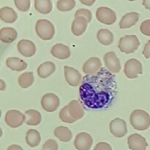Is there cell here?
Segmentation results:
<instances>
[{
	"mask_svg": "<svg viewBox=\"0 0 150 150\" xmlns=\"http://www.w3.org/2000/svg\"><path fill=\"white\" fill-rule=\"evenodd\" d=\"M110 132L115 137L122 138L127 133V125L125 121L122 119L117 118L110 122L109 124Z\"/></svg>",
	"mask_w": 150,
	"mask_h": 150,
	"instance_id": "cell-10",
	"label": "cell"
},
{
	"mask_svg": "<svg viewBox=\"0 0 150 150\" xmlns=\"http://www.w3.org/2000/svg\"><path fill=\"white\" fill-rule=\"evenodd\" d=\"M35 8L40 13L48 14L52 10V2L50 0H35Z\"/></svg>",
	"mask_w": 150,
	"mask_h": 150,
	"instance_id": "cell-28",
	"label": "cell"
},
{
	"mask_svg": "<svg viewBox=\"0 0 150 150\" xmlns=\"http://www.w3.org/2000/svg\"><path fill=\"white\" fill-rule=\"evenodd\" d=\"M25 116H26V123L28 125H38L40 123L41 120H42V116L40 113L37 110H27L25 112Z\"/></svg>",
	"mask_w": 150,
	"mask_h": 150,
	"instance_id": "cell-25",
	"label": "cell"
},
{
	"mask_svg": "<svg viewBox=\"0 0 150 150\" xmlns=\"http://www.w3.org/2000/svg\"><path fill=\"white\" fill-rule=\"evenodd\" d=\"M142 4L144 6L145 8L150 10V0H144L142 1Z\"/></svg>",
	"mask_w": 150,
	"mask_h": 150,
	"instance_id": "cell-40",
	"label": "cell"
},
{
	"mask_svg": "<svg viewBox=\"0 0 150 150\" xmlns=\"http://www.w3.org/2000/svg\"><path fill=\"white\" fill-rule=\"evenodd\" d=\"M97 19L103 24L112 25L117 20L116 13L111 9L105 7H101L97 10Z\"/></svg>",
	"mask_w": 150,
	"mask_h": 150,
	"instance_id": "cell-7",
	"label": "cell"
},
{
	"mask_svg": "<svg viewBox=\"0 0 150 150\" xmlns=\"http://www.w3.org/2000/svg\"><path fill=\"white\" fill-rule=\"evenodd\" d=\"M80 2L85 4V5L91 6L95 2V0H80Z\"/></svg>",
	"mask_w": 150,
	"mask_h": 150,
	"instance_id": "cell-38",
	"label": "cell"
},
{
	"mask_svg": "<svg viewBox=\"0 0 150 150\" xmlns=\"http://www.w3.org/2000/svg\"><path fill=\"white\" fill-rule=\"evenodd\" d=\"M54 136L62 142H68L73 138L71 130L64 126H59L54 130Z\"/></svg>",
	"mask_w": 150,
	"mask_h": 150,
	"instance_id": "cell-24",
	"label": "cell"
},
{
	"mask_svg": "<svg viewBox=\"0 0 150 150\" xmlns=\"http://www.w3.org/2000/svg\"><path fill=\"white\" fill-rule=\"evenodd\" d=\"M5 122L9 127L16 128L22 125L26 121V116L17 110H10L5 114Z\"/></svg>",
	"mask_w": 150,
	"mask_h": 150,
	"instance_id": "cell-6",
	"label": "cell"
},
{
	"mask_svg": "<svg viewBox=\"0 0 150 150\" xmlns=\"http://www.w3.org/2000/svg\"><path fill=\"white\" fill-rule=\"evenodd\" d=\"M140 42L137 37L134 35H125L122 37L119 41L118 48L122 52L125 54H132L139 48Z\"/></svg>",
	"mask_w": 150,
	"mask_h": 150,
	"instance_id": "cell-4",
	"label": "cell"
},
{
	"mask_svg": "<svg viewBox=\"0 0 150 150\" xmlns=\"http://www.w3.org/2000/svg\"><path fill=\"white\" fill-rule=\"evenodd\" d=\"M59 118L63 122L68 123V124H72V123L76 122V120H73V117L70 116L68 111V108H67V105H66L64 108H62L59 113Z\"/></svg>",
	"mask_w": 150,
	"mask_h": 150,
	"instance_id": "cell-31",
	"label": "cell"
},
{
	"mask_svg": "<svg viewBox=\"0 0 150 150\" xmlns=\"http://www.w3.org/2000/svg\"><path fill=\"white\" fill-rule=\"evenodd\" d=\"M103 60L105 67L111 73H117L121 70L120 61L114 51L106 53L104 56Z\"/></svg>",
	"mask_w": 150,
	"mask_h": 150,
	"instance_id": "cell-9",
	"label": "cell"
},
{
	"mask_svg": "<svg viewBox=\"0 0 150 150\" xmlns=\"http://www.w3.org/2000/svg\"><path fill=\"white\" fill-rule=\"evenodd\" d=\"M17 32L12 27H4L0 31V40L4 43H11L17 38Z\"/></svg>",
	"mask_w": 150,
	"mask_h": 150,
	"instance_id": "cell-20",
	"label": "cell"
},
{
	"mask_svg": "<svg viewBox=\"0 0 150 150\" xmlns=\"http://www.w3.org/2000/svg\"><path fill=\"white\" fill-rule=\"evenodd\" d=\"M102 67V62L98 57H91L83 64V72L86 76L94 75L100 71Z\"/></svg>",
	"mask_w": 150,
	"mask_h": 150,
	"instance_id": "cell-15",
	"label": "cell"
},
{
	"mask_svg": "<svg viewBox=\"0 0 150 150\" xmlns=\"http://www.w3.org/2000/svg\"><path fill=\"white\" fill-rule=\"evenodd\" d=\"M59 98L54 93H47L41 99V105L47 112H54L59 106Z\"/></svg>",
	"mask_w": 150,
	"mask_h": 150,
	"instance_id": "cell-8",
	"label": "cell"
},
{
	"mask_svg": "<svg viewBox=\"0 0 150 150\" xmlns=\"http://www.w3.org/2000/svg\"><path fill=\"white\" fill-rule=\"evenodd\" d=\"M0 83H1V90L3 91L6 88V85L2 79H1V80H0Z\"/></svg>",
	"mask_w": 150,
	"mask_h": 150,
	"instance_id": "cell-41",
	"label": "cell"
},
{
	"mask_svg": "<svg viewBox=\"0 0 150 150\" xmlns=\"http://www.w3.org/2000/svg\"><path fill=\"white\" fill-rule=\"evenodd\" d=\"M36 33L40 38L44 40L52 39L55 34V29L49 21L45 19H40L36 23Z\"/></svg>",
	"mask_w": 150,
	"mask_h": 150,
	"instance_id": "cell-3",
	"label": "cell"
},
{
	"mask_svg": "<svg viewBox=\"0 0 150 150\" xmlns=\"http://www.w3.org/2000/svg\"><path fill=\"white\" fill-rule=\"evenodd\" d=\"M34 81H35V79H34V74L32 72H26V73H22L18 78L19 85L23 89H26L32 86V83H34Z\"/></svg>",
	"mask_w": 150,
	"mask_h": 150,
	"instance_id": "cell-29",
	"label": "cell"
},
{
	"mask_svg": "<svg viewBox=\"0 0 150 150\" xmlns=\"http://www.w3.org/2000/svg\"><path fill=\"white\" fill-rule=\"evenodd\" d=\"M56 6L60 11H69L74 8L76 6V1L74 0H59L56 3Z\"/></svg>",
	"mask_w": 150,
	"mask_h": 150,
	"instance_id": "cell-30",
	"label": "cell"
},
{
	"mask_svg": "<svg viewBox=\"0 0 150 150\" xmlns=\"http://www.w3.org/2000/svg\"><path fill=\"white\" fill-rule=\"evenodd\" d=\"M130 123L134 129L144 131L149 127L150 116L146 111L141 109H136L130 115Z\"/></svg>",
	"mask_w": 150,
	"mask_h": 150,
	"instance_id": "cell-2",
	"label": "cell"
},
{
	"mask_svg": "<svg viewBox=\"0 0 150 150\" xmlns=\"http://www.w3.org/2000/svg\"><path fill=\"white\" fill-rule=\"evenodd\" d=\"M17 14L13 9L4 7L0 9V18L5 23H12L17 20Z\"/></svg>",
	"mask_w": 150,
	"mask_h": 150,
	"instance_id": "cell-23",
	"label": "cell"
},
{
	"mask_svg": "<svg viewBox=\"0 0 150 150\" xmlns=\"http://www.w3.org/2000/svg\"><path fill=\"white\" fill-rule=\"evenodd\" d=\"M117 92L115 77L105 68H101L94 75L84 76L79 87L81 101L86 108L90 109L108 107Z\"/></svg>",
	"mask_w": 150,
	"mask_h": 150,
	"instance_id": "cell-1",
	"label": "cell"
},
{
	"mask_svg": "<svg viewBox=\"0 0 150 150\" xmlns=\"http://www.w3.org/2000/svg\"><path fill=\"white\" fill-rule=\"evenodd\" d=\"M56 66L52 62H45L38 67V74L42 79H46L55 72Z\"/></svg>",
	"mask_w": 150,
	"mask_h": 150,
	"instance_id": "cell-22",
	"label": "cell"
},
{
	"mask_svg": "<svg viewBox=\"0 0 150 150\" xmlns=\"http://www.w3.org/2000/svg\"><path fill=\"white\" fill-rule=\"evenodd\" d=\"M98 41L104 45H109L114 41V35L111 31L106 29H100L97 34Z\"/></svg>",
	"mask_w": 150,
	"mask_h": 150,
	"instance_id": "cell-27",
	"label": "cell"
},
{
	"mask_svg": "<svg viewBox=\"0 0 150 150\" xmlns=\"http://www.w3.org/2000/svg\"><path fill=\"white\" fill-rule=\"evenodd\" d=\"M127 144L131 150H146L148 144L144 137L138 133L132 134L127 138Z\"/></svg>",
	"mask_w": 150,
	"mask_h": 150,
	"instance_id": "cell-13",
	"label": "cell"
},
{
	"mask_svg": "<svg viewBox=\"0 0 150 150\" xmlns=\"http://www.w3.org/2000/svg\"><path fill=\"white\" fill-rule=\"evenodd\" d=\"M17 48L19 53L26 57H32L36 53V47L33 42L26 39H22L18 42Z\"/></svg>",
	"mask_w": 150,
	"mask_h": 150,
	"instance_id": "cell-14",
	"label": "cell"
},
{
	"mask_svg": "<svg viewBox=\"0 0 150 150\" xmlns=\"http://www.w3.org/2000/svg\"><path fill=\"white\" fill-rule=\"evenodd\" d=\"M93 150H112V147L108 143L100 142V143L97 144Z\"/></svg>",
	"mask_w": 150,
	"mask_h": 150,
	"instance_id": "cell-36",
	"label": "cell"
},
{
	"mask_svg": "<svg viewBox=\"0 0 150 150\" xmlns=\"http://www.w3.org/2000/svg\"><path fill=\"white\" fill-rule=\"evenodd\" d=\"M64 76L66 81L70 86H77L82 83V76L76 69L69 66H64Z\"/></svg>",
	"mask_w": 150,
	"mask_h": 150,
	"instance_id": "cell-12",
	"label": "cell"
},
{
	"mask_svg": "<svg viewBox=\"0 0 150 150\" xmlns=\"http://www.w3.org/2000/svg\"><path fill=\"white\" fill-rule=\"evenodd\" d=\"M7 150H23V149H22L20 146H18V145L13 144V145H10V146L7 148Z\"/></svg>",
	"mask_w": 150,
	"mask_h": 150,
	"instance_id": "cell-39",
	"label": "cell"
},
{
	"mask_svg": "<svg viewBox=\"0 0 150 150\" xmlns=\"http://www.w3.org/2000/svg\"><path fill=\"white\" fill-rule=\"evenodd\" d=\"M42 150H58V144L54 139H49L44 143Z\"/></svg>",
	"mask_w": 150,
	"mask_h": 150,
	"instance_id": "cell-34",
	"label": "cell"
},
{
	"mask_svg": "<svg viewBox=\"0 0 150 150\" xmlns=\"http://www.w3.org/2000/svg\"><path fill=\"white\" fill-rule=\"evenodd\" d=\"M75 17H83L87 20L88 22L92 20V12L87 9H79L76 10L75 13Z\"/></svg>",
	"mask_w": 150,
	"mask_h": 150,
	"instance_id": "cell-33",
	"label": "cell"
},
{
	"mask_svg": "<svg viewBox=\"0 0 150 150\" xmlns=\"http://www.w3.org/2000/svg\"><path fill=\"white\" fill-rule=\"evenodd\" d=\"M143 68L141 62L136 59H130L126 62L124 67V73L128 79H136L138 76L142 74Z\"/></svg>",
	"mask_w": 150,
	"mask_h": 150,
	"instance_id": "cell-5",
	"label": "cell"
},
{
	"mask_svg": "<svg viewBox=\"0 0 150 150\" xmlns=\"http://www.w3.org/2000/svg\"><path fill=\"white\" fill-rule=\"evenodd\" d=\"M93 139L90 134L85 132L79 133L74 141V146L78 150H89L91 149Z\"/></svg>",
	"mask_w": 150,
	"mask_h": 150,
	"instance_id": "cell-11",
	"label": "cell"
},
{
	"mask_svg": "<svg viewBox=\"0 0 150 150\" xmlns=\"http://www.w3.org/2000/svg\"><path fill=\"white\" fill-rule=\"evenodd\" d=\"M67 105L70 116L76 121L81 120L84 116V111L82 108L81 104L78 100L71 101Z\"/></svg>",
	"mask_w": 150,
	"mask_h": 150,
	"instance_id": "cell-17",
	"label": "cell"
},
{
	"mask_svg": "<svg viewBox=\"0 0 150 150\" xmlns=\"http://www.w3.org/2000/svg\"><path fill=\"white\" fill-rule=\"evenodd\" d=\"M51 54L53 57L61 60L68 59L71 55L69 47L62 43L54 45L51 49Z\"/></svg>",
	"mask_w": 150,
	"mask_h": 150,
	"instance_id": "cell-16",
	"label": "cell"
},
{
	"mask_svg": "<svg viewBox=\"0 0 150 150\" xmlns=\"http://www.w3.org/2000/svg\"><path fill=\"white\" fill-rule=\"evenodd\" d=\"M88 21L83 17H76L72 23V32L76 36H81L86 31Z\"/></svg>",
	"mask_w": 150,
	"mask_h": 150,
	"instance_id": "cell-18",
	"label": "cell"
},
{
	"mask_svg": "<svg viewBox=\"0 0 150 150\" xmlns=\"http://www.w3.org/2000/svg\"><path fill=\"white\" fill-rule=\"evenodd\" d=\"M143 55L144 56L145 58L149 59L150 58V40L148 41L145 45L144 48L143 50Z\"/></svg>",
	"mask_w": 150,
	"mask_h": 150,
	"instance_id": "cell-37",
	"label": "cell"
},
{
	"mask_svg": "<svg viewBox=\"0 0 150 150\" xmlns=\"http://www.w3.org/2000/svg\"><path fill=\"white\" fill-rule=\"evenodd\" d=\"M140 31L143 35L150 37V19L142 22L140 26Z\"/></svg>",
	"mask_w": 150,
	"mask_h": 150,
	"instance_id": "cell-35",
	"label": "cell"
},
{
	"mask_svg": "<svg viewBox=\"0 0 150 150\" xmlns=\"http://www.w3.org/2000/svg\"><path fill=\"white\" fill-rule=\"evenodd\" d=\"M41 141L40 134L36 130L30 129L26 132V142L30 147H36L40 144Z\"/></svg>",
	"mask_w": 150,
	"mask_h": 150,
	"instance_id": "cell-26",
	"label": "cell"
},
{
	"mask_svg": "<svg viewBox=\"0 0 150 150\" xmlns=\"http://www.w3.org/2000/svg\"><path fill=\"white\" fill-rule=\"evenodd\" d=\"M139 19V14L136 12L129 13L123 16L120 22V27L121 29H127L132 27L138 22Z\"/></svg>",
	"mask_w": 150,
	"mask_h": 150,
	"instance_id": "cell-19",
	"label": "cell"
},
{
	"mask_svg": "<svg viewBox=\"0 0 150 150\" xmlns=\"http://www.w3.org/2000/svg\"><path fill=\"white\" fill-rule=\"evenodd\" d=\"M14 4L20 11L26 12L30 8V0H15Z\"/></svg>",
	"mask_w": 150,
	"mask_h": 150,
	"instance_id": "cell-32",
	"label": "cell"
},
{
	"mask_svg": "<svg viewBox=\"0 0 150 150\" xmlns=\"http://www.w3.org/2000/svg\"><path fill=\"white\" fill-rule=\"evenodd\" d=\"M6 65L14 71H22L27 67L26 62L17 57H9L6 60Z\"/></svg>",
	"mask_w": 150,
	"mask_h": 150,
	"instance_id": "cell-21",
	"label": "cell"
}]
</instances>
